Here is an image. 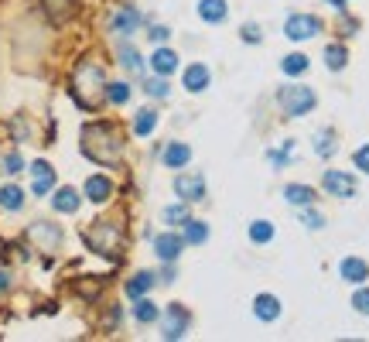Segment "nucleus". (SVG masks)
<instances>
[{
  "mask_svg": "<svg viewBox=\"0 0 369 342\" xmlns=\"http://www.w3.org/2000/svg\"><path fill=\"white\" fill-rule=\"evenodd\" d=\"M352 308H356L359 315H369V287H363V291L352 294Z\"/></svg>",
  "mask_w": 369,
  "mask_h": 342,
  "instance_id": "obj_38",
  "label": "nucleus"
},
{
  "mask_svg": "<svg viewBox=\"0 0 369 342\" xmlns=\"http://www.w3.org/2000/svg\"><path fill=\"white\" fill-rule=\"evenodd\" d=\"M339 274L349 281V285H363L369 277V264L366 260H359V257H346L342 264H339Z\"/></svg>",
  "mask_w": 369,
  "mask_h": 342,
  "instance_id": "obj_17",
  "label": "nucleus"
},
{
  "mask_svg": "<svg viewBox=\"0 0 369 342\" xmlns=\"http://www.w3.org/2000/svg\"><path fill=\"white\" fill-rule=\"evenodd\" d=\"M0 209L21 212L24 209V192H21L18 185H0Z\"/></svg>",
  "mask_w": 369,
  "mask_h": 342,
  "instance_id": "obj_22",
  "label": "nucleus"
},
{
  "mask_svg": "<svg viewBox=\"0 0 369 342\" xmlns=\"http://www.w3.org/2000/svg\"><path fill=\"white\" fill-rule=\"evenodd\" d=\"M250 240H253V243H271V240H273V226L267 223V219H256V223L250 226Z\"/></svg>",
  "mask_w": 369,
  "mask_h": 342,
  "instance_id": "obj_34",
  "label": "nucleus"
},
{
  "mask_svg": "<svg viewBox=\"0 0 369 342\" xmlns=\"http://www.w3.org/2000/svg\"><path fill=\"white\" fill-rule=\"evenodd\" d=\"M123 151H127V137H123L120 123H113V120H89L82 127V154L93 165H99V168H120Z\"/></svg>",
  "mask_w": 369,
  "mask_h": 342,
  "instance_id": "obj_1",
  "label": "nucleus"
},
{
  "mask_svg": "<svg viewBox=\"0 0 369 342\" xmlns=\"http://www.w3.org/2000/svg\"><path fill=\"white\" fill-rule=\"evenodd\" d=\"M291 151H294V140H288V144H284V151H271L267 158H271L277 168H284V165H288V154H291Z\"/></svg>",
  "mask_w": 369,
  "mask_h": 342,
  "instance_id": "obj_41",
  "label": "nucleus"
},
{
  "mask_svg": "<svg viewBox=\"0 0 369 342\" xmlns=\"http://www.w3.org/2000/svg\"><path fill=\"white\" fill-rule=\"evenodd\" d=\"M120 319H123V308H120V304H110V308H106V319H103L99 329H103V332H117Z\"/></svg>",
  "mask_w": 369,
  "mask_h": 342,
  "instance_id": "obj_36",
  "label": "nucleus"
},
{
  "mask_svg": "<svg viewBox=\"0 0 369 342\" xmlns=\"http://www.w3.org/2000/svg\"><path fill=\"white\" fill-rule=\"evenodd\" d=\"M185 329H188V311L181 308V304H168V311H164V339H181L185 336Z\"/></svg>",
  "mask_w": 369,
  "mask_h": 342,
  "instance_id": "obj_12",
  "label": "nucleus"
},
{
  "mask_svg": "<svg viewBox=\"0 0 369 342\" xmlns=\"http://www.w3.org/2000/svg\"><path fill=\"white\" fill-rule=\"evenodd\" d=\"M82 240L93 253H103V257H117L120 247H123V226L113 223V219H96L89 229H82Z\"/></svg>",
  "mask_w": 369,
  "mask_h": 342,
  "instance_id": "obj_3",
  "label": "nucleus"
},
{
  "mask_svg": "<svg viewBox=\"0 0 369 342\" xmlns=\"http://www.w3.org/2000/svg\"><path fill=\"white\" fill-rule=\"evenodd\" d=\"M314 151L322 154V158H331V154L339 151V144H335V133L325 127V131H318L314 133Z\"/></svg>",
  "mask_w": 369,
  "mask_h": 342,
  "instance_id": "obj_30",
  "label": "nucleus"
},
{
  "mask_svg": "<svg viewBox=\"0 0 369 342\" xmlns=\"http://www.w3.org/2000/svg\"><path fill=\"white\" fill-rule=\"evenodd\" d=\"M41 7H45V14H48L52 24H65L79 11V0H41Z\"/></svg>",
  "mask_w": 369,
  "mask_h": 342,
  "instance_id": "obj_15",
  "label": "nucleus"
},
{
  "mask_svg": "<svg viewBox=\"0 0 369 342\" xmlns=\"http://www.w3.org/2000/svg\"><path fill=\"white\" fill-rule=\"evenodd\" d=\"M284 199H288L291 206H301V209H305V206L314 202V189H311V185H288V189H284Z\"/></svg>",
  "mask_w": 369,
  "mask_h": 342,
  "instance_id": "obj_25",
  "label": "nucleus"
},
{
  "mask_svg": "<svg viewBox=\"0 0 369 342\" xmlns=\"http://www.w3.org/2000/svg\"><path fill=\"white\" fill-rule=\"evenodd\" d=\"M253 315H256L260 322H273V319L280 315V302H277L273 294H256V302H253Z\"/></svg>",
  "mask_w": 369,
  "mask_h": 342,
  "instance_id": "obj_19",
  "label": "nucleus"
},
{
  "mask_svg": "<svg viewBox=\"0 0 369 342\" xmlns=\"http://www.w3.org/2000/svg\"><path fill=\"white\" fill-rule=\"evenodd\" d=\"M55 192V168L41 158L31 165V195L35 199H45V195H52Z\"/></svg>",
  "mask_w": 369,
  "mask_h": 342,
  "instance_id": "obj_6",
  "label": "nucleus"
},
{
  "mask_svg": "<svg viewBox=\"0 0 369 342\" xmlns=\"http://www.w3.org/2000/svg\"><path fill=\"white\" fill-rule=\"evenodd\" d=\"M106 103H113V106H123L127 99H130V86L127 82H106Z\"/></svg>",
  "mask_w": 369,
  "mask_h": 342,
  "instance_id": "obj_32",
  "label": "nucleus"
},
{
  "mask_svg": "<svg viewBox=\"0 0 369 342\" xmlns=\"http://www.w3.org/2000/svg\"><path fill=\"white\" fill-rule=\"evenodd\" d=\"M154 127H157V110H151V106L137 110V116H134V133H137V137L154 133Z\"/></svg>",
  "mask_w": 369,
  "mask_h": 342,
  "instance_id": "obj_24",
  "label": "nucleus"
},
{
  "mask_svg": "<svg viewBox=\"0 0 369 342\" xmlns=\"http://www.w3.org/2000/svg\"><path fill=\"white\" fill-rule=\"evenodd\" d=\"M277 99H280V106H284L288 116H308L314 110V103H318V96H314L311 86H284L277 93Z\"/></svg>",
  "mask_w": 369,
  "mask_h": 342,
  "instance_id": "obj_4",
  "label": "nucleus"
},
{
  "mask_svg": "<svg viewBox=\"0 0 369 342\" xmlns=\"http://www.w3.org/2000/svg\"><path fill=\"white\" fill-rule=\"evenodd\" d=\"M106 93V76H103V65L93 58H79L76 69H72V86L69 96L76 99L82 110H96L99 96Z\"/></svg>",
  "mask_w": 369,
  "mask_h": 342,
  "instance_id": "obj_2",
  "label": "nucleus"
},
{
  "mask_svg": "<svg viewBox=\"0 0 369 342\" xmlns=\"http://www.w3.org/2000/svg\"><path fill=\"white\" fill-rule=\"evenodd\" d=\"M79 206H82V195L72 185H62V189L52 192V209L62 212V216H76Z\"/></svg>",
  "mask_w": 369,
  "mask_h": 342,
  "instance_id": "obj_13",
  "label": "nucleus"
},
{
  "mask_svg": "<svg viewBox=\"0 0 369 342\" xmlns=\"http://www.w3.org/2000/svg\"><path fill=\"white\" fill-rule=\"evenodd\" d=\"M181 247H185V240H181L178 233H157L154 236V253L164 264L178 260V257H181Z\"/></svg>",
  "mask_w": 369,
  "mask_h": 342,
  "instance_id": "obj_14",
  "label": "nucleus"
},
{
  "mask_svg": "<svg viewBox=\"0 0 369 342\" xmlns=\"http://www.w3.org/2000/svg\"><path fill=\"white\" fill-rule=\"evenodd\" d=\"M147 38H151V41H157V45H164V41L171 38V31H168L164 24H154V28L147 31Z\"/></svg>",
  "mask_w": 369,
  "mask_h": 342,
  "instance_id": "obj_43",
  "label": "nucleus"
},
{
  "mask_svg": "<svg viewBox=\"0 0 369 342\" xmlns=\"http://www.w3.org/2000/svg\"><path fill=\"white\" fill-rule=\"evenodd\" d=\"M157 315H161V311H157V304L151 302V298H137V302H134V319L140 325L157 322Z\"/></svg>",
  "mask_w": 369,
  "mask_h": 342,
  "instance_id": "obj_26",
  "label": "nucleus"
},
{
  "mask_svg": "<svg viewBox=\"0 0 369 342\" xmlns=\"http://www.w3.org/2000/svg\"><path fill=\"white\" fill-rule=\"evenodd\" d=\"M322 189L329 192V195H335V199H352L356 195V178L352 175H346V171H325V178H322Z\"/></svg>",
  "mask_w": 369,
  "mask_h": 342,
  "instance_id": "obj_9",
  "label": "nucleus"
},
{
  "mask_svg": "<svg viewBox=\"0 0 369 342\" xmlns=\"http://www.w3.org/2000/svg\"><path fill=\"white\" fill-rule=\"evenodd\" d=\"M243 41L256 45V41H260V28H256V24H246V28H243Z\"/></svg>",
  "mask_w": 369,
  "mask_h": 342,
  "instance_id": "obj_44",
  "label": "nucleus"
},
{
  "mask_svg": "<svg viewBox=\"0 0 369 342\" xmlns=\"http://www.w3.org/2000/svg\"><path fill=\"white\" fill-rule=\"evenodd\" d=\"M318 31H322V18H314V14H291L284 21V35L291 41H308Z\"/></svg>",
  "mask_w": 369,
  "mask_h": 342,
  "instance_id": "obj_5",
  "label": "nucleus"
},
{
  "mask_svg": "<svg viewBox=\"0 0 369 342\" xmlns=\"http://www.w3.org/2000/svg\"><path fill=\"white\" fill-rule=\"evenodd\" d=\"M137 24H140V11L130 7V4H123L113 11V18H110V35H120V38H130L137 31Z\"/></svg>",
  "mask_w": 369,
  "mask_h": 342,
  "instance_id": "obj_7",
  "label": "nucleus"
},
{
  "mask_svg": "<svg viewBox=\"0 0 369 342\" xmlns=\"http://www.w3.org/2000/svg\"><path fill=\"white\" fill-rule=\"evenodd\" d=\"M352 165H356V168L363 171V175H369V144H363L359 151L352 154Z\"/></svg>",
  "mask_w": 369,
  "mask_h": 342,
  "instance_id": "obj_39",
  "label": "nucleus"
},
{
  "mask_svg": "<svg viewBox=\"0 0 369 342\" xmlns=\"http://www.w3.org/2000/svg\"><path fill=\"white\" fill-rule=\"evenodd\" d=\"M151 69H154L157 76H171L178 69V55L171 48H154V55H151Z\"/></svg>",
  "mask_w": 369,
  "mask_h": 342,
  "instance_id": "obj_20",
  "label": "nucleus"
},
{
  "mask_svg": "<svg viewBox=\"0 0 369 342\" xmlns=\"http://www.w3.org/2000/svg\"><path fill=\"white\" fill-rule=\"evenodd\" d=\"M331 7H335V11H342V7H346V0H329Z\"/></svg>",
  "mask_w": 369,
  "mask_h": 342,
  "instance_id": "obj_46",
  "label": "nucleus"
},
{
  "mask_svg": "<svg viewBox=\"0 0 369 342\" xmlns=\"http://www.w3.org/2000/svg\"><path fill=\"white\" fill-rule=\"evenodd\" d=\"M188 161H192V148H188V144L171 140V144L164 148V168H185Z\"/></svg>",
  "mask_w": 369,
  "mask_h": 342,
  "instance_id": "obj_18",
  "label": "nucleus"
},
{
  "mask_svg": "<svg viewBox=\"0 0 369 342\" xmlns=\"http://www.w3.org/2000/svg\"><path fill=\"white\" fill-rule=\"evenodd\" d=\"M198 18L209 21V24L226 21V0H198Z\"/></svg>",
  "mask_w": 369,
  "mask_h": 342,
  "instance_id": "obj_23",
  "label": "nucleus"
},
{
  "mask_svg": "<svg viewBox=\"0 0 369 342\" xmlns=\"http://www.w3.org/2000/svg\"><path fill=\"white\" fill-rule=\"evenodd\" d=\"M7 291H11V274L0 270V294H7Z\"/></svg>",
  "mask_w": 369,
  "mask_h": 342,
  "instance_id": "obj_45",
  "label": "nucleus"
},
{
  "mask_svg": "<svg viewBox=\"0 0 369 342\" xmlns=\"http://www.w3.org/2000/svg\"><path fill=\"white\" fill-rule=\"evenodd\" d=\"M0 171H4V175H11V178H14V175H21V171H24V158H21L18 151L4 154V161H0Z\"/></svg>",
  "mask_w": 369,
  "mask_h": 342,
  "instance_id": "obj_35",
  "label": "nucleus"
},
{
  "mask_svg": "<svg viewBox=\"0 0 369 342\" xmlns=\"http://www.w3.org/2000/svg\"><path fill=\"white\" fill-rule=\"evenodd\" d=\"M82 192H86V199H89L93 206H103V202L113 199V182H110L106 175H89L86 185H82Z\"/></svg>",
  "mask_w": 369,
  "mask_h": 342,
  "instance_id": "obj_10",
  "label": "nucleus"
},
{
  "mask_svg": "<svg viewBox=\"0 0 369 342\" xmlns=\"http://www.w3.org/2000/svg\"><path fill=\"white\" fill-rule=\"evenodd\" d=\"M175 192L181 202H198V199L205 195V178H202V175H178Z\"/></svg>",
  "mask_w": 369,
  "mask_h": 342,
  "instance_id": "obj_11",
  "label": "nucleus"
},
{
  "mask_svg": "<svg viewBox=\"0 0 369 342\" xmlns=\"http://www.w3.org/2000/svg\"><path fill=\"white\" fill-rule=\"evenodd\" d=\"M280 69H284L288 76H305V72H308V55L294 52V55H288L284 62H280Z\"/></svg>",
  "mask_w": 369,
  "mask_h": 342,
  "instance_id": "obj_33",
  "label": "nucleus"
},
{
  "mask_svg": "<svg viewBox=\"0 0 369 342\" xmlns=\"http://www.w3.org/2000/svg\"><path fill=\"white\" fill-rule=\"evenodd\" d=\"M28 236L38 243V250H59L62 247V226L59 223H45V219H38V223H31Z\"/></svg>",
  "mask_w": 369,
  "mask_h": 342,
  "instance_id": "obj_8",
  "label": "nucleus"
},
{
  "mask_svg": "<svg viewBox=\"0 0 369 342\" xmlns=\"http://www.w3.org/2000/svg\"><path fill=\"white\" fill-rule=\"evenodd\" d=\"M301 223H305V226H308V229H322V226H325V216H322V212H305V216H301Z\"/></svg>",
  "mask_w": 369,
  "mask_h": 342,
  "instance_id": "obj_42",
  "label": "nucleus"
},
{
  "mask_svg": "<svg viewBox=\"0 0 369 342\" xmlns=\"http://www.w3.org/2000/svg\"><path fill=\"white\" fill-rule=\"evenodd\" d=\"M120 65L127 69V72H144V62H140V55H137L134 45H120Z\"/></svg>",
  "mask_w": 369,
  "mask_h": 342,
  "instance_id": "obj_29",
  "label": "nucleus"
},
{
  "mask_svg": "<svg viewBox=\"0 0 369 342\" xmlns=\"http://www.w3.org/2000/svg\"><path fill=\"white\" fill-rule=\"evenodd\" d=\"M144 93H147V96H157V99H164V96H168V82H164V76H161V79H151V82L144 86Z\"/></svg>",
  "mask_w": 369,
  "mask_h": 342,
  "instance_id": "obj_37",
  "label": "nucleus"
},
{
  "mask_svg": "<svg viewBox=\"0 0 369 342\" xmlns=\"http://www.w3.org/2000/svg\"><path fill=\"white\" fill-rule=\"evenodd\" d=\"M185 233H181V240H185V243H205V240H209V226H205V223H198V219H188V223H185Z\"/></svg>",
  "mask_w": 369,
  "mask_h": 342,
  "instance_id": "obj_27",
  "label": "nucleus"
},
{
  "mask_svg": "<svg viewBox=\"0 0 369 342\" xmlns=\"http://www.w3.org/2000/svg\"><path fill=\"white\" fill-rule=\"evenodd\" d=\"M181 82H185V89H188V93H202V89L212 82V72H209V65L192 62V65L185 69V79H181Z\"/></svg>",
  "mask_w": 369,
  "mask_h": 342,
  "instance_id": "obj_16",
  "label": "nucleus"
},
{
  "mask_svg": "<svg viewBox=\"0 0 369 342\" xmlns=\"http://www.w3.org/2000/svg\"><path fill=\"white\" fill-rule=\"evenodd\" d=\"M11 131H14V140H28V137H31V127H28L24 116H18V120L11 123Z\"/></svg>",
  "mask_w": 369,
  "mask_h": 342,
  "instance_id": "obj_40",
  "label": "nucleus"
},
{
  "mask_svg": "<svg viewBox=\"0 0 369 342\" xmlns=\"http://www.w3.org/2000/svg\"><path fill=\"white\" fill-rule=\"evenodd\" d=\"M161 219H164L168 226H185L192 216H188V206H185V202H178V206H168V209L161 212Z\"/></svg>",
  "mask_w": 369,
  "mask_h": 342,
  "instance_id": "obj_31",
  "label": "nucleus"
},
{
  "mask_svg": "<svg viewBox=\"0 0 369 342\" xmlns=\"http://www.w3.org/2000/svg\"><path fill=\"white\" fill-rule=\"evenodd\" d=\"M346 62H349V52H346V45H329L325 48V65H329L331 72H339V69H346Z\"/></svg>",
  "mask_w": 369,
  "mask_h": 342,
  "instance_id": "obj_28",
  "label": "nucleus"
},
{
  "mask_svg": "<svg viewBox=\"0 0 369 342\" xmlns=\"http://www.w3.org/2000/svg\"><path fill=\"white\" fill-rule=\"evenodd\" d=\"M151 287H154V274H151V270H140V274H134V277L127 281V298L137 302V298H144Z\"/></svg>",
  "mask_w": 369,
  "mask_h": 342,
  "instance_id": "obj_21",
  "label": "nucleus"
}]
</instances>
